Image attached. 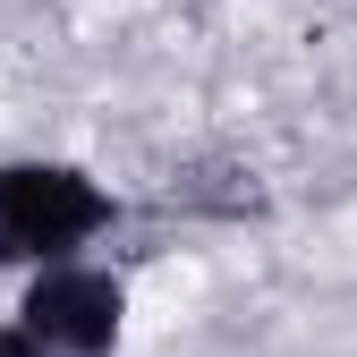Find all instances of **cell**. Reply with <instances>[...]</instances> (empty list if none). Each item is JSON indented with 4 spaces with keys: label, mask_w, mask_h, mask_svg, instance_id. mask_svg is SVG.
Listing matches in <instances>:
<instances>
[{
    "label": "cell",
    "mask_w": 357,
    "mask_h": 357,
    "mask_svg": "<svg viewBox=\"0 0 357 357\" xmlns=\"http://www.w3.org/2000/svg\"><path fill=\"white\" fill-rule=\"evenodd\" d=\"M119 221V196L77 162H0V247L9 264H60Z\"/></svg>",
    "instance_id": "1"
},
{
    "label": "cell",
    "mask_w": 357,
    "mask_h": 357,
    "mask_svg": "<svg viewBox=\"0 0 357 357\" xmlns=\"http://www.w3.org/2000/svg\"><path fill=\"white\" fill-rule=\"evenodd\" d=\"M17 324L34 340H52L60 357H111L119 332H128V281L102 273V264H85V255L34 264V281L17 298Z\"/></svg>",
    "instance_id": "2"
},
{
    "label": "cell",
    "mask_w": 357,
    "mask_h": 357,
    "mask_svg": "<svg viewBox=\"0 0 357 357\" xmlns=\"http://www.w3.org/2000/svg\"><path fill=\"white\" fill-rule=\"evenodd\" d=\"M0 357H60L52 340H34L26 324H0Z\"/></svg>",
    "instance_id": "3"
},
{
    "label": "cell",
    "mask_w": 357,
    "mask_h": 357,
    "mask_svg": "<svg viewBox=\"0 0 357 357\" xmlns=\"http://www.w3.org/2000/svg\"><path fill=\"white\" fill-rule=\"evenodd\" d=\"M0 264H9V247H0Z\"/></svg>",
    "instance_id": "4"
}]
</instances>
